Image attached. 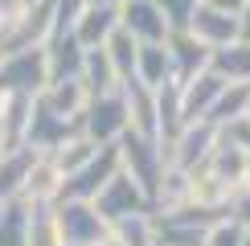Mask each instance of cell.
Listing matches in <instances>:
<instances>
[{
    "label": "cell",
    "instance_id": "cell-1",
    "mask_svg": "<svg viewBox=\"0 0 250 246\" xmlns=\"http://www.w3.org/2000/svg\"><path fill=\"white\" fill-rule=\"evenodd\" d=\"M82 131L95 144H119L131 131V111H127V90H107V95H90L82 111Z\"/></svg>",
    "mask_w": 250,
    "mask_h": 246
},
{
    "label": "cell",
    "instance_id": "cell-2",
    "mask_svg": "<svg viewBox=\"0 0 250 246\" xmlns=\"http://www.w3.org/2000/svg\"><path fill=\"white\" fill-rule=\"evenodd\" d=\"M119 156H123V172H131V177L144 184V193L152 197V205H156L160 181H164V172H168V156H164V148L156 140H144L140 131H127V136L119 140Z\"/></svg>",
    "mask_w": 250,
    "mask_h": 246
},
{
    "label": "cell",
    "instance_id": "cell-3",
    "mask_svg": "<svg viewBox=\"0 0 250 246\" xmlns=\"http://www.w3.org/2000/svg\"><path fill=\"white\" fill-rule=\"evenodd\" d=\"M45 86H49L45 45L0 58V90H4V95H41Z\"/></svg>",
    "mask_w": 250,
    "mask_h": 246
},
{
    "label": "cell",
    "instance_id": "cell-4",
    "mask_svg": "<svg viewBox=\"0 0 250 246\" xmlns=\"http://www.w3.org/2000/svg\"><path fill=\"white\" fill-rule=\"evenodd\" d=\"M119 172H123L119 144H107L86 168H78V172H70V177H66V193H62V201H95L99 193L119 177Z\"/></svg>",
    "mask_w": 250,
    "mask_h": 246
},
{
    "label": "cell",
    "instance_id": "cell-5",
    "mask_svg": "<svg viewBox=\"0 0 250 246\" xmlns=\"http://www.w3.org/2000/svg\"><path fill=\"white\" fill-rule=\"evenodd\" d=\"M54 33V0H33L21 17H13V25L0 37V54H21V49H37L45 45Z\"/></svg>",
    "mask_w": 250,
    "mask_h": 246
},
{
    "label": "cell",
    "instance_id": "cell-6",
    "mask_svg": "<svg viewBox=\"0 0 250 246\" xmlns=\"http://www.w3.org/2000/svg\"><path fill=\"white\" fill-rule=\"evenodd\" d=\"M95 209H99V218L107 226H115L123 218H131V213H156V205H152V197L144 193V184L135 181L131 172H119V177L95 197Z\"/></svg>",
    "mask_w": 250,
    "mask_h": 246
},
{
    "label": "cell",
    "instance_id": "cell-7",
    "mask_svg": "<svg viewBox=\"0 0 250 246\" xmlns=\"http://www.w3.org/2000/svg\"><path fill=\"white\" fill-rule=\"evenodd\" d=\"M54 218H58V230H62V242L66 246H95L103 234L111 230V226L99 218L95 201H58Z\"/></svg>",
    "mask_w": 250,
    "mask_h": 246
},
{
    "label": "cell",
    "instance_id": "cell-8",
    "mask_svg": "<svg viewBox=\"0 0 250 246\" xmlns=\"http://www.w3.org/2000/svg\"><path fill=\"white\" fill-rule=\"evenodd\" d=\"M62 193H66V168L58 164L54 152H37L33 168L25 177V189H21V201L37 209V205H58Z\"/></svg>",
    "mask_w": 250,
    "mask_h": 246
},
{
    "label": "cell",
    "instance_id": "cell-9",
    "mask_svg": "<svg viewBox=\"0 0 250 246\" xmlns=\"http://www.w3.org/2000/svg\"><path fill=\"white\" fill-rule=\"evenodd\" d=\"M74 136H82V119L58 115V111H49L41 99L33 102V123H29L25 148H33V152H58L62 144H70Z\"/></svg>",
    "mask_w": 250,
    "mask_h": 246
},
{
    "label": "cell",
    "instance_id": "cell-10",
    "mask_svg": "<svg viewBox=\"0 0 250 246\" xmlns=\"http://www.w3.org/2000/svg\"><path fill=\"white\" fill-rule=\"evenodd\" d=\"M168 54H172V74H176L181 86L213 66V49L205 45L193 29H172L168 33Z\"/></svg>",
    "mask_w": 250,
    "mask_h": 246
},
{
    "label": "cell",
    "instance_id": "cell-11",
    "mask_svg": "<svg viewBox=\"0 0 250 246\" xmlns=\"http://www.w3.org/2000/svg\"><path fill=\"white\" fill-rule=\"evenodd\" d=\"M119 25L127 29V33L140 41V45L168 41V33H172L168 17H164V8L156 4V0H127V4L119 8Z\"/></svg>",
    "mask_w": 250,
    "mask_h": 246
},
{
    "label": "cell",
    "instance_id": "cell-12",
    "mask_svg": "<svg viewBox=\"0 0 250 246\" xmlns=\"http://www.w3.org/2000/svg\"><path fill=\"white\" fill-rule=\"evenodd\" d=\"M217 136H222V127H217V123H209V119L189 123V127L176 136V144L168 148V164H176V168H185V172H193L197 164L209 160V152H213Z\"/></svg>",
    "mask_w": 250,
    "mask_h": 246
},
{
    "label": "cell",
    "instance_id": "cell-13",
    "mask_svg": "<svg viewBox=\"0 0 250 246\" xmlns=\"http://www.w3.org/2000/svg\"><path fill=\"white\" fill-rule=\"evenodd\" d=\"M189 29L209 49H226V45H234V41H242V17L226 13V8H213V4H205V0H201V8L193 13Z\"/></svg>",
    "mask_w": 250,
    "mask_h": 246
},
{
    "label": "cell",
    "instance_id": "cell-14",
    "mask_svg": "<svg viewBox=\"0 0 250 246\" xmlns=\"http://www.w3.org/2000/svg\"><path fill=\"white\" fill-rule=\"evenodd\" d=\"M45 58H49V82L82 78L86 45L74 37V29H58V33H49V41H45Z\"/></svg>",
    "mask_w": 250,
    "mask_h": 246
},
{
    "label": "cell",
    "instance_id": "cell-15",
    "mask_svg": "<svg viewBox=\"0 0 250 246\" xmlns=\"http://www.w3.org/2000/svg\"><path fill=\"white\" fill-rule=\"evenodd\" d=\"M230 86L217 70H205V74H197L193 82H185L181 86V102H185V123H201L209 119V111L217 107V99H222V90Z\"/></svg>",
    "mask_w": 250,
    "mask_h": 246
},
{
    "label": "cell",
    "instance_id": "cell-16",
    "mask_svg": "<svg viewBox=\"0 0 250 246\" xmlns=\"http://www.w3.org/2000/svg\"><path fill=\"white\" fill-rule=\"evenodd\" d=\"M127 90V111H131V131H140L144 140L160 144V111H156V90L144 82H123Z\"/></svg>",
    "mask_w": 250,
    "mask_h": 246
},
{
    "label": "cell",
    "instance_id": "cell-17",
    "mask_svg": "<svg viewBox=\"0 0 250 246\" xmlns=\"http://www.w3.org/2000/svg\"><path fill=\"white\" fill-rule=\"evenodd\" d=\"M115 29H119V8H111V4H90L86 13L74 20V37L86 49H103Z\"/></svg>",
    "mask_w": 250,
    "mask_h": 246
},
{
    "label": "cell",
    "instance_id": "cell-18",
    "mask_svg": "<svg viewBox=\"0 0 250 246\" xmlns=\"http://www.w3.org/2000/svg\"><path fill=\"white\" fill-rule=\"evenodd\" d=\"M156 111H160V148H164V156H168L176 136L189 127V123H185V102H181V82H164V86L156 90Z\"/></svg>",
    "mask_w": 250,
    "mask_h": 246
},
{
    "label": "cell",
    "instance_id": "cell-19",
    "mask_svg": "<svg viewBox=\"0 0 250 246\" xmlns=\"http://www.w3.org/2000/svg\"><path fill=\"white\" fill-rule=\"evenodd\" d=\"M37 99L45 102L49 111L66 115V119H82V111H86V102H90V90H86L82 78H62V82H49Z\"/></svg>",
    "mask_w": 250,
    "mask_h": 246
},
{
    "label": "cell",
    "instance_id": "cell-20",
    "mask_svg": "<svg viewBox=\"0 0 250 246\" xmlns=\"http://www.w3.org/2000/svg\"><path fill=\"white\" fill-rule=\"evenodd\" d=\"M209 168L222 177L230 189H238L242 193V184H246V164H250V152L246 148H238L234 140H226V136H217V144H213V152H209Z\"/></svg>",
    "mask_w": 250,
    "mask_h": 246
},
{
    "label": "cell",
    "instance_id": "cell-21",
    "mask_svg": "<svg viewBox=\"0 0 250 246\" xmlns=\"http://www.w3.org/2000/svg\"><path fill=\"white\" fill-rule=\"evenodd\" d=\"M33 102H37V95H8V111H4V119H0V140H4V152L25 148L29 123H33Z\"/></svg>",
    "mask_w": 250,
    "mask_h": 246
},
{
    "label": "cell",
    "instance_id": "cell-22",
    "mask_svg": "<svg viewBox=\"0 0 250 246\" xmlns=\"http://www.w3.org/2000/svg\"><path fill=\"white\" fill-rule=\"evenodd\" d=\"M135 82H144V86H152V90H160L164 82H176L168 41H156V45H140V66H135Z\"/></svg>",
    "mask_w": 250,
    "mask_h": 246
},
{
    "label": "cell",
    "instance_id": "cell-23",
    "mask_svg": "<svg viewBox=\"0 0 250 246\" xmlns=\"http://www.w3.org/2000/svg\"><path fill=\"white\" fill-rule=\"evenodd\" d=\"M33 148H17V152H0V201H17L25 189V177L33 168Z\"/></svg>",
    "mask_w": 250,
    "mask_h": 246
},
{
    "label": "cell",
    "instance_id": "cell-24",
    "mask_svg": "<svg viewBox=\"0 0 250 246\" xmlns=\"http://www.w3.org/2000/svg\"><path fill=\"white\" fill-rule=\"evenodd\" d=\"M82 82H86L90 95H107V90H119L123 78L115 70L107 49H86V66H82Z\"/></svg>",
    "mask_w": 250,
    "mask_h": 246
},
{
    "label": "cell",
    "instance_id": "cell-25",
    "mask_svg": "<svg viewBox=\"0 0 250 246\" xmlns=\"http://www.w3.org/2000/svg\"><path fill=\"white\" fill-rule=\"evenodd\" d=\"M29 218H33V205L25 201H4L0 213V246H29Z\"/></svg>",
    "mask_w": 250,
    "mask_h": 246
},
{
    "label": "cell",
    "instance_id": "cell-26",
    "mask_svg": "<svg viewBox=\"0 0 250 246\" xmlns=\"http://www.w3.org/2000/svg\"><path fill=\"white\" fill-rule=\"evenodd\" d=\"M226 82H250V41H234L226 49H213V66Z\"/></svg>",
    "mask_w": 250,
    "mask_h": 246
},
{
    "label": "cell",
    "instance_id": "cell-27",
    "mask_svg": "<svg viewBox=\"0 0 250 246\" xmlns=\"http://www.w3.org/2000/svg\"><path fill=\"white\" fill-rule=\"evenodd\" d=\"M242 115H250V82H230L222 90V99H217V107L209 111V123L226 127V123H234Z\"/></svg>",
    "mask_w": 250,
    "mask_h": 246
},
{
    "label": "cell",
    "instance_id": "cell-28",
    "mask_svg": "<svg viewBox=\"0 0 250 246\" xmlns=\"http://www.w3.org/2000/svg\"><path fill=\"white\" fill-rule=\"evenodd\" d=\"M103 49L111 54V62H115V70H119V78H123V82H135V66H140V41H135L127 29L119 25Z\"/></svg>",
    "mask_w": 250,
    "mask_h": 246
},
{
    "label": "cell",
    "instance_id": "cell-29",
    "mask_svg": "<svg viewBox=\"0 0 250 246\" xmlns=\"http://www.w3.org/2000/svg\"><path fill=\"white\" fill-rule=\"evenodd\" d=\"M185 201H189V172L168 164V172H164V181H160V193H156V213H172V209H181Z\"/></svg>",
    "mask_w": 250,
    "mask_h": 246
},
{
    "label": "cell",
    "instance_id": "cell-30",
    "mask_svg": "<svg viewBox=\"0 0 250 246\" xmlns=\"http://www.w3.org/2000/svg\"><path fill=\"white\" fill-rule=\"evenodd\" d=\"M103 148H107V144H95V140L86 136V131H82V136H74L70 144H62V148L54 152V156H58V164H62V168H66V177H70V172L86 168V164L95 160V156H99Z\"/></svg>",
    "mask_w": 250,
    "mask_h": 246
},
{
    "label": "cell",
    "instance_id": "cell-31",
    "mask_svg": "<svg viewBox=\"0 0 250 246\" xmlns=\"http://www.w3.org/2000/svg\"><path fill=\"white\" fill-rule=\"evenodd\" d=\"M111 230L127 246H156V213H131V218L115 222Z\"/></svg>",
    "mask_w": 250,
    "mask_h": 246
},
{
    "label": "cell",
    "instance_id": "cell-32",
    "mask_svg": "<svg viewBox=\"0 0 250 246\" xmlns=\"http://www.w3.org/2000/svg\"><path fill=\"white\" fill-rule=\"evenodd\" d=\"M29 246H66L54 218V205H37L33 218H29Z\"/></svg>",
    "mask_w": 250,
    "mask_h": 246
},
{
    "label": "cell",
    "instance_id": "cell-33",
    "mask_svg": "<svg viewBox=\"0 0 250 246\" xmlns=\"http://www.w3.org/2000/svg\"><path fill=\"white\" fill-rule=\"evenodd\" d=\"M156 4L164 8V17H168L172 29H189V20H193L197 8H201V0H156Z\"/></svg>",
    "mask_w": 250,
    "mask_h": 246
},
{
    "label": "cell",
    "instance_id": "cell-34",
    "mask_svg": "<svg viewBox=\"0 0 250 246\" xmlns=\"http://www.w3.org/2000/svg\"><path fill=\"white\" fill-rule=\"evenodd\" d=\"M205 246H246V230L234 218H226V222H217L209 230V242H205Z\"/></svg>",
    "mask_w": 250,
    "mask_h": 246
},
{
    "label": "cell",
    "instance_id": "cell-35",
    "mask_svg": "<svg viewBox=\"0 0 250 246\" xmlns=\"http://www.w3.org/2000/svg\"><path fill=\"white\" fill-rule=\"evenodd\" d=\"M90 8V0H54V33L58 29H74V20Z\"/></svg>",
    "mask_w": 250,
    "mask_h": 246
},
{
    "label": "cell",
    "instance_id": "cell-36",
    "mask_svg": "<svg viewBox=\"0 0 250 246\" xmlns=\"http://www.w3.org/2000/svg\"><path fill=\"white\" fill-rule=\"evenodd\" d=\"M222 136H226V140H234L238 148H246V152H250V115L234 119V123H226V127H222Z\"/></svg>",
    "mask_w": 250,
    "mask_h": 246
},
{
    "label": "cell",
    "instance_id": "cell-37",
    "mask_svg": "<svg viewBox=\"0 0 250 246\" xmlns=\"http://www.w3.org/2000/svg\"><path fill=\"white\" fill-rule=\"evenodd\" d=\"M234 222H238V226H242V230L250 234V193H246V189L234 197Z\"/></svg>",
    "mask_w": 250,
    "mask_h": 246
},
{
    "label": "cell",
    "instance_id": "cell-38",
    "mask_svg": "<svg viewBox=\"0 0 250 246\" xmlns=\"http://www.w3.org/2000/svg\"><path fill=\"white\" fill-rule=\"evenodd\" d=\"M205 4H213V8H226V13H234V17H242L246 8H250V0H205Z\"/></svg>",
    "mask_w": 250,
    "mask_h": 246
},
{
    "label": "cell",
    "instance_id": "cell-39",
    "mask_svg": "<svg viewBox=\"0 0 250 246\" xmlns=\"http://www.w3.org/2000/svg\"><path fill=\"white\" fill-rule=\"evenodd\" d=\"M95 246H127V242H123V238H119L115 230H107V234H103V238H99Z\"/></svg>",
    "mask_w": 250,
    "mask_h": 246
},
{
    "label": "cell",
    "instance_id": "cell-40",
    "mask_svg": "<svg viewBox=\"0 0 250 246\" xmlns=\"http://www.w3.org/2000/svg\"><path fill=\"white\" fill-rule=\"evenodd\" d=\"M242 41H250V8L242 13Z\"/></svg>",
    "mask_w": 250,
    "mask_h": 246
},
{
    "label": "cell",
    "instance_id": "cell-41",
    "mask_svg": "<svg viewBox=\"0 0 250 246\" xmlns=\"http://www.w3.org/2000/svg\"><path fill=\"white\" fill-rule=\"evenodd\" d=\"M4 111H8V95L0 90V119H4Z\"/></svg>",
    "mask_w": 250,
    "mask_h": 246
},
{
    "label": "cell",
    "instance_id": "cell-42",
    "mask_svg": "<svg viewBox=\"0 0 250 246\" xmlns=\"http://www.w3.org/2000/svg\"><path fill=\"white\" fill-rule=\"evenodd\" d=\"M242 189H246V193H250V164H246V184H242Z\"/></svg>",
    "mask_w": 250,
    "mask_h": 246
},
{
    "label": "cell",
    "instance_id": "cell-43",
    "mask_svg": "<svg viewBox=\"0 0 250 246\" xmlns=\"http://www.w3.org/2000/svg\"><path fill=\"white\" fill-rule=\"evenodd\" d=\"M0 152H4V140H0Z\"/></svg>",
    "mask_w": 250,
    "mask_h": 246
},
{
    "label": "cell",
    "instance_id": "cell-44",
    "mask_svg": "<svg viewBox=\"0 0 250 246\" xmlns=\"http://www.w3.org/2000/svg\"><path fill=\"white\" fill-rule=\"evenodd\" d=\"M0 213H4V201H0Z\"/></svg>",
    "mask_w": 250,
    "mask_h": 246
},
{
    "label": "cell",
    "instance_id": "cell-45",
    "mask_svg": "<svg viewBox=\"0 0 250 246\" xmlns=\"http://www.w3.org/2000/svg\"><path fill=\"white\" fill-rule=\"evenodd\" d=\"M246 246H250V234H246Z\"/></svg>",
    "mask_w": 250,
    "mask_h": 246
}]
</instances>
